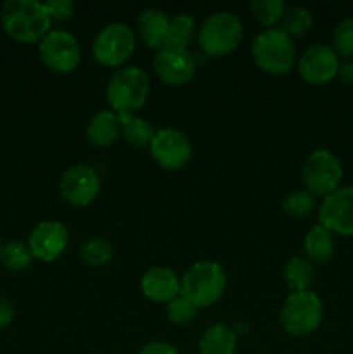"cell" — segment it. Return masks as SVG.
I'll list each match as a JSON object with an SVG mask.
<instances>
[{"label": "cell", "instance_id": "obj_1", "mask_svg": "<svg viewBox=\"0 0 353 354\" xmlns=\"http://www.w3.org/2000/svg\"><path fill=\"white\" fill-rule=\"evenodd\" d=\"M51 16L38 0H7L0 9V24L12 40L40 41L51 31Z\"/></svg>", "mask_w": 353, "mask_h": 354}, {"label": "cell", "instance_id": "obj_2", "mask_svg": "<svg viewBox=\"0 0 353 354\" xmlns=\"http://www.w3.org/2000/svg\"><path fill=\"white\" fill-rule=\"evenodd\" d=\"M227 275L217 261H197L180 279V294L194 306L208 308L217 303L225 292Z\"/></svg>", "mask_w": 353, "mask_h": 354}, {"label": "cell", "instance_id": "obj_3", "mask_svg": "<svg viewBox=\"0 0 353 354\" xmlns=\"http://www.w3.org/2000/svg\"><path fill=\"white\" fill-rule=\"evenodd\" d=\"M151 82L141 66H125L109 78L106 99L116 114H134L147 102Z\"/></svg>", "mask_w": 353, "mask_h": 354}, {"label": "cell", "instance_id": "obj_4", "mask_svg": "<svg viewBox=\"0 0 353 354\" xmlns=\"http://www.w3.org/2000/svg\"><path fill=\"white\" fill-rule=\"evenodd\" d=\"M255 64L270 75H286L296 62V45L282 28H266L253 38Z\"/></svg>", "mask_w": 353, "mask_h": 354}, {"label": "cell", "instance_id": "obj_5", "mask_svg": "<svg viewBox=\"0 0 353 354\" xmlns=\"http://www.w3.org/2000/svg\"><path fill=\"white\" fill-rule=\"evenodd\" d=\"M197 38L204 54L221 57L237 48L242 40V23L237 14L227 10L213 12L203 21Z\"/></svg>", "mask_w": 353, "mask_h": 354}, {"label": "cell", "instance_id": "obj_6", "mask_svg": "<svg viewBox=\"0 0 353 354\" xmlns=\"http://www.w3.org/2000/svg\"><path fill=\"white\" fill-rule=\"evenodd\" d=\"M324 317L320 297L311 290L291 292L280 308V324L291 335H308L317 330Z\"/></svg>", "mask_w": 353, "mask_h": 354}, {"label": "cell", "instance_id": "obj_7", "mask_svg": "<svg viewBox=\"0 0 353 354\" xmlns=\"http://www.w3.org/2000/svg\"><path fill=\"white\" fill-rule=\"evenodd\" d=\"M343 175V165L338 156L329 149H315L305 159L301 168V178L305 187L314 196H329L339 189Z\"/></svg>", "mask_w": 353, "mask_h": 354}, {"label": "cell", "instance_id": "obj_8", "mask_svg": "<svg viewBox=\"0 0 353 354\" xmlns=\"http://www.w3.org/2000/svg\"><path fill=\"white\" fill-rule=\"evenodd\" d=\"M135 50V33L127 23L106 24L97 33L92 44V54L102 66L116 68L121 66Z\"/></svg>", "mask_w": 353, "mask_h": 354}, {"label": "cell", "instance_id": "obj_9", "mask_svg": "<svg viewBox=\"0 0 353 354\" xmlns=\"http://www.w3.org/2000/svg\"><path fill=\"white\" fill-rule=\"evenodd\" d=\"M42 62L54 73H71L78 68L82 52L73 33L66 30H51L38 41Z\"/></svg>", "mask_w": 353, "mask_h": 354}, {"label": "cell", "instance_id": "obj_10", "mask_svg": "<svg viewBox=\"0 0 353 354\" xmlns=\"http://www.w3.org/2000/svg\"><path fill=\"white\" fill-rule=\"evenodd\" d=\"M61 197L75 207H85L99 196L100 176L90 165L80 162L66 169L59 180Z\"/></svg>", "mask_w": 353, "mask_h": 354}, {"label": "cell", "instance_id": "obj_11", "mask_svg": "<svg viewBox=\"0 0 353 354\" xmlns=\"http://www.w3.org/2000/svg\"><path fill=\"white\" fill-rule=\"evenodd\" d=\"M318 223L332 234L353 235V185L339 187L324 197L318 207Z\"/></svg>", "mask_w": 353, "mask_h": 354}, {"label": "cell", "instance_id": "obj_12", "mask_svg": "<svg viewBox=\"0 0 353 354\" xmlns=\"http://www.w3.org/2000/svg\"><path fill=\"white\" fill-rule=\"evenodd\" d=\"M152 159L165 169H180L189 162L192 145L187 135L176 128H163L156 131L149 145Z\"/></svg>", "mask_w": 353, "mask_h": 354}, {"label": "cell", "instance_id": "obj_13", "mask_svg": "<svg viewBox=\"0 0 353 354\" xmlns=\"http://www.w3.org/2000/svg\"><path fill=\"white\" fill-rule=\"evenodd\" d=\"M339 55L327 44H314L301 54L298 73L310 85H325L338 76Z\"/></svg>", "mask_w": 353, "mask_h": 354}, {"label": "cell", "instance_id": "obj_14", "mask_svg": "<svg viewBox=\"0 0 353 354\" xmlns=\"http://www.w3.org/2000/svg\"><path fill=\"white\" fill-rule=\"evenodd\" d=\"M69 232L64 223L55 220H44L33 227L28 235V248L35 259L51 263L66 251Z\"/></svg>", "mask_w": 353, "mask_h": 354}, {"label": "cell", "instance_id": "obj_15", "mask_svg": "<svg viewBox=\"0 0 353 354\" xmlns=\"http://www.w3.org/2000/svg\"><path fill=\"white\" fill-rule=\"evenodd\" d=\"M152 66L159 80L172 86L185 85L196 75V57L189 48H159L152 59Z\"/></svg>", "mask_w": 353, "mask_h": 354}, {"label": "cell", "instance_id": "obj_16", "mask_svg": "<svg viewBox=\"0 0 353 354\" xmlns=\"http://www.w3.org/2000/svg\"><path fill=\"white\" fill-rule=\"evenodd\" d=\"M141 289L154 303H170L180 294V280L168 266H152L142 275Z\"/></svg>", "mask_w": 353, "mask_h": 354}, {"label": "cell", "instance_id": "obj_17", "mask_svg": "<svg viewBox=\"0 0 353 354\" xmlns=\"http://www.w3.org/2000/svg\"><path fill=\"white\" fill-rule=\"evenodd\" d=\"M170 17L166 16L165 10L149 7L141 12L137 19V30L141 35L142 41L151 48H163L165 47L166 30H168Z\"/></svg>", "mask_w": 353, "mask_h": 354}, {"label": "cell", "instance_id": "obj_18", "mask_svg": "<svg viewBox=\"0 0 353 354\" xmlns=\"http://www.w3.org/2000/svg\"><path fill=\"white\" fill-rule=\"evenodd\" d=\"M121 133L120 116L113 109H102L89 121L87 138L96 147H107L114 144Z\"/></svg>", "mask_w": 353, "mask_h": 354}, {"label": "cell", "instance_id": "obj_19", "mask_svg": "<svg viewBox=\"0 0 353 354\" xmlns=\"http://www.w3.org/2000/svg\"><path fill=\"white\" fill-rule=\"evenodd\" d=\"M237 348V334L225 324L210 325L199 339V354H234Z\"/></svg>", "mask_w": 353, "mask_h": 354}, {"label": "cell", "instance_id": "obj_20", "mask_svg": "<svg viewBox=\"0 0 353 354\" xmlns=\"http://www.w3.org/2000/svg\"><path fill=\"white\" fill-rule=\"evenodd\" d=\"M303 249L307 259L314 263H327L334 256V237L332 232L322 227L320 223L314 225L303 239Z\"/></svg>", "mask_w": 353, "mask_h": 354}, {"label": "cell", "instance_id": "obj_21", "mask_svg": "<svg viewBox=\"0 0 353 354\" xmlns=\"http://www.w3.org/2000/svg\"><path fill=\"white\" fill-rule=\"evenodd\" d=\"M284 280L293 292L310 290L315 280V268L310 259L294 256L284 266Z\"/></svg>", "mask_w": 353, "mask_h": 354}, {"label": "cell", "instance_id": "obj_22", "mask_svg": "<svg viewBox=\"0 0 353 354\" xmlns=\"http://www.w3.org/2000/svg\"><path fill=\"white\" fill-rule=\"evenodd\" d=\"M121 121V135L134 147H149L154 138L156 130L144 118L134 114H118Z\"/></svg>", "mask_w": 353, "mask_h": 354}, {"label": "cell", "instance_id": "obj_23", "mask_svg": "<svg viewBox=\"0 0 353 354\" xmlns=\"http://www.w3.org/2000/svg\"><path fill=\"white\" fill-rule=\"evenodd\" d=\"M194 28H196V21L189 14H176V16L170 17L165 47L187 48V45L192 40Z\"/></svg>", "mask_w": 353, "mask_h": 354}, {"label": "cell", "instance_id": "obj_24", "mask_svg": "<svg viewBox=\"0 0 353 354\" xmlns=\"http://www.w3.org/2000/svg\"><path fill=\"white\" fill-rule=\"evenodd\" d=\"M33 259L30 248L23 241L3 242L0 248V263L3 268L10 270V272H23V270L30 268Z\"/></svg>", "mask_w": 353, "mask_h": 354}, {"label": "cell", "instance_id": "obj_25", "mask_svg": "<svg viewBox=\"0 0 353 354\" xmlns=\"http://www.w3.org/2000/svg\"><path fill=\"white\" fill-rule=\"evenodd\" d=\"M80 256L85 265L99 268L113 259V245L104 237H90L80 248Z\"/></svg>", "mask_w": 353, "mask_h": 354}, {"label": "cell", "instance_id": "obj_26", "mask_svg": "<svg viewBox=\"0 0 353 354\" xmlns=\"http://www.w3.org/2000/svg\"><path fill=\"white\" fill-rule=\"evenodd\" d=\"M280 21H282V31H286L291 38L303 37L310 31L311 24H314V16L307 7L294 6L286 9Z\"/></svg>", "mask_w": 353, "mask_h": 354}, {"label": "cell", "instance_id": "obj_27", "mask_svg": "<svg viewBox=\"0 0 353 354\" xmlns=\"http://www.w3.org/2000/svg\"><path fill=\"white\" fill-rule=\"evenodd\" d=\"M249 10L258 23L272 28L277 21L282 19L286 12V3L282 0H253L249 3Z\"/></svg>", "mask_w": 353, "mask_h": 354}, {"label": "cell", "instance_id": "obj_28", "mask_svg": "<svg viewBox=\"0 0 353 354\" xmlns=\"http://www.w3.org/2000/svg\"><path fill=\"white\" fill-rule=\"evenodd\" d=\"M315 207V196L303 190H293L287 194L282 201V209L293 218H305L314 211Z\"/></svg>", "mask_w": 353, "mask_h": 354}, {"label": "cell", "instance_id": "obj_29", "mask_svg": "<svg viewBox=\"0 0 353 354\" xmlns=\"http://www.w3.org/2000/svg\"><path fill=\"white\" fill-rule=\"evenodd\" d=\"M332 48L339 57H353V17H345L332 31Z\"/></svg>", "mask_w": 353, "mask_h": 354}, {"label": "cell", "instance_id": "obj_30", "mask_svg": "<svg viewBox=\"0 0 353 354\" xmlns=\"http://www.w3.org/2000/svg\"><path fill=\"white\" fill-rule=\"evenodd\" d=\"M166 315H168V320L172 324L183 325L189 324V322H192L196 318L197 308L189 299H185L182 294H179L175 299L166 303Z\"/></svg>", "mask_w": 353, "mask_h": 354}, {"label": "cell", "instance_id": "obj_31", "mask_svg": "<svg viewBox=\"0 0 353 354\" xmlns=\"http://www.w3.org/2000/svg\"><path fill=\"white\" fill-rule=\"evenodd\" d=\"M44 6L47 9L51 19H68L75 12V2H71V0H48Z\"/></svg>", "mask_w": 353, "mask_h": 354}, {"label": "cell", "instance_id": "obj_32", "mask_svg": "<svg viewBox=\"0 0 353 354\" xmlns=\"http://www.w3.org/2000/svg\"><path fill=\"white\" fill-rule=\"evenodd\" d=\"M138 354H180L179 349L166 341H151L142 346Z\"/></svg>", "mask_w": 353, "mask_h": 354}, {"label": "cell", "instance_id": "obj_33", "mask_svg": "<svg viewBox=\"0 0 353 354\" xmlns=\"http://www.w3.org/2000/svg\"><path fill=\"white\" fill-rule=\"evenodd\" d=\"M14 313H16V310H14L12 301L7 299L6 296H0V328L7 327L12 322Z\"/></svg>", "mask_w": 353, "mask_h": 354}, {"label": "cell", "instance_id": "obj_34", "mask_svg": "<svg viewBox=\"0 0 353 354\" xmlns=\"http://www.w3.org/2000/svg\"><path fill=\"white\" fill-rule=\"evenodd\" d=\"M338 78L341 80L345 85L353 86V59H346L345 62H339Z\"/></svg>", "mask_w": 353, "mask_h": 354}, {"label": "cell", "instance_id": "obj_35", "mask_svg": "<svg viewBox=\"0 0 353 354\" xmlns=\"http://www.w3.org/2000/svg\"><path fill=\"white\" fill-rule=\"evenodd\" d=\"M2 244H3V242H2V237H0V248H2Z\"/></svg>", "mask_w": 353, "mask_h": 354}]
</instances>
